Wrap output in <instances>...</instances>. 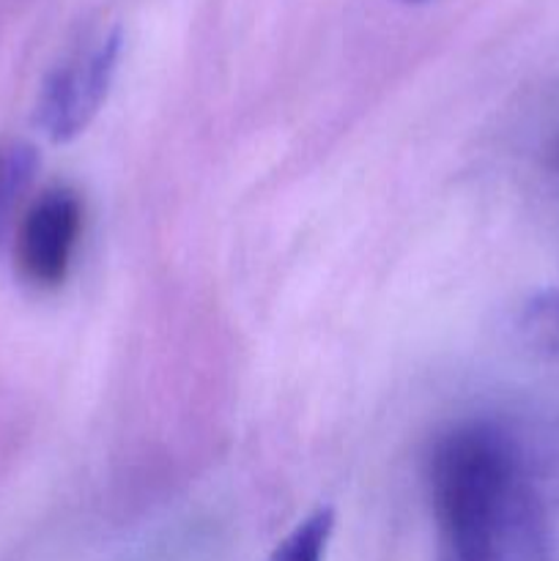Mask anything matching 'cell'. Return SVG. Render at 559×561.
Returning <instances> with one entry per match:
<instances>
[{
  "label": "cell",
  "mask_w": 559,
  "mask_h": 561,
  "mask_svg": "<svg viewBox=\"0 0 559 561\" xmlns=\"http://www.w3.org/2000/svg\"><path fill=\"white\" fill-rule=\"evenodd\" d=\"M438 561H546V515L529 453L497 420L438 433L425 458Z\"/></svg>",
  "instance_id": "obj_1"
},
{
  "label": "cell",
  "mask_w": 559,
  "mask_h": 561,
  "mask_svg": "<svg viewBox=\"0 0 559 561\" xmlns=\"http://www.w3.org/2000/svg\"><path fill=\"white\" fill-rule=\"evenodd\" d=\"M118 27L88 38L44 80L36 102V126L53 142H69L91 126L107 102L121 60Z\"/></svg>",
  "instance_id": "obj_2"
},
{
  "label": "cell",
  "mask_w": 559,
  "mask_h": 561,
  "mask_svg": "<svg viewBox=\"0 0 559 561\" xmlns=\"http://www.w3.org/2000/svg\"><path fill=\"white\" fill-rule=\"evenodd\" d=\"M82 233V201L69 186L44 190L16 225V266L36 288H58L69 277Z\"/></svg>",
  "instance_id": "obj_3"
},
{
  "label": "cell",
  "mask_w": 559,
  "mask_h": 561,
  "mask_svg": "<svg viewBox=\"0 0 559 561\" xmlns=\"http://www.w3.org/2000/svg\"><path fill=\"white\" fill-rule=\"evenodd\" d=\"M38 173V151L31 142L0 140V244Z\"/></svg>",
  "instance_id": "obj_4"
},
{
  "label": "cell",
  "mask_w": 559,
  "mask_h": 561,
  "mask_svg": "<svg viewBox=\"0 0 559 561\" xmlns=\"http://www.w3.org/2000/svg\"><path fill=\"white\" fill-rule=\"evenodd\" d=\"M518 334L535 354L559 359V288H548L526 299L518 312Z\"/></svg>",
  "instance_id": "obj_5"
},
{
  "label": "cell",
  "mask_w": 559,
  "mask_h": 561,
  "mask_svg": "<svg viewBox=\"0 0 559 561\" xmlns=\"http://www.w3.org/2000/svg\"><path fill=\"white\" fill-rule=\"evenodd\" d=\"M334 529V510L318 507L301 518L266 561H323Z\"/></svg>",
  "instance_id": "obj_6"
},
{
  "label": "cell",
  "mask_w": 559,
  "mask_h": 561,
  "mask_svg": "<svg viewBox=\"0 0 559 561\" xmlns=\"http://www.w3.org/2000/svg\"><path fill=\"white\" fill-rule=\"evenodd\" d=\"M551 168H554V175L559 179V140H557V146H554V153H551Z\"/></svg>",
  "instance_id": "obj_7"
}]
</instances>
